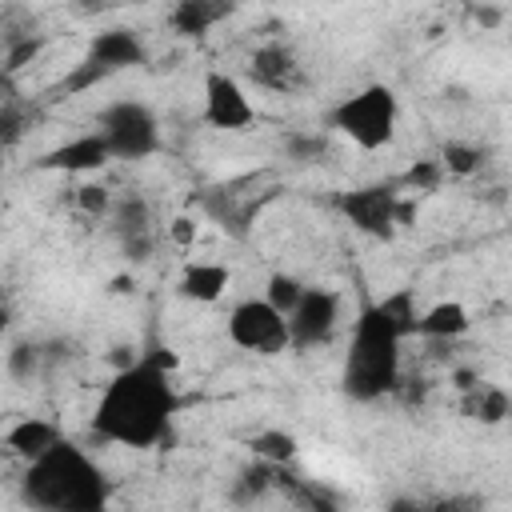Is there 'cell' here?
<instances>
[{"mask_svg": "<svg viewBox=\"0 0 512 512\" xmlns=\"http://www.w3.org/2000/svg\"><path fill=\"white\" fill-rule=\"evenodd\" d=\"M460 408H464L472 420H480V424H504L508 412H512V400H508V392H504L500 384H484V380H480L472 392H464Z\"/></svg>", "mask_w": 512, "mask_h": 512, "instance_id": "obj_18", "label": "cell"}, {"mask_svg": "<svg viewBox=\"0 0 512 512\" xmlns=\"http://www.w3.org/2000/svg\"><path fill=\"white\" fill-rule=\"evenodd\" d=\"M248 80L264 92H296L304 84V64L288 44L268 40L248 56Z\"/></svg>", "mask_w": 512, "mask_h": 512, "instance_id": "obj_12", "label": "cell"}, {"mask_svg": "<svg viewBox=\"0 0 512 512\" xmlns=\"http://www.w3.org/2000/svg\"><path fill=\"white\" fill-rule=\"evenodd\" d=\"M304 296V280H296L292 272H272L268 276V288H264V300L280 312V316H288L292 308H296V300Z\"/></svg>", "mask_w": 512, "mask_h": 512, "instance_id": "obj_22", "label": "cell"}, {"mask_svg": "<svg viewBox=\"0 0 512 512\" xmlns=\"http://www.w3.org/2000/svg\"><path fill=\"white\" fill-rule=\"evenodd\" d=\"M472 16H476V20L484 24V28H496V24L504 20V8H488V4H484V8H476Z\"/></svg>", "mask_w": 512, "mask_h": 512, "instance_id": "obj_33", "label": "cell"}, {"mask_svg": "<svg viewBox=\"0 0 512 512\" xmlns=\"http://www.w3.org/2000/svg\"><path fill=\"white\" fill-rule=\"evenodd\" d=\"M76 208L84 216H108L112 212V192L104 184H80L76 188Z\"/></svg>", "mask_w": 512, "mask_h": 512, "instance_id": "obj_26", "label": "cell"}, {"mask_svg": "<svg viewBox=\"0 0 512 512\" xmlns=\"http://www.w3.org/2000/svg\"><path fill=\"white\" fill-rule=\"evenodd\" d=\"M40 48H44V40L40 36H24V40H16L12 48H8V56H4V72H20L28 60H36L40 56Z\"/></svg>", "mask_w": 512, "mask_h": 512, "instance_id": "obj_27", "label": "cell"}, {"mask_svg": "<svg viewBox=\"0 0 512 512\" xmlns=\"http://www.w3.org/2000/svg\"><path fill=\"white\" fill-rule=\"evenodd\" d=\"M56 440H60V428H56L52 420H40V416H24V420H16V424L4 432L8 452L20 456V460H28V464L40 460Z\"/></svg>", "mask_w": 512, "mask_h": 512, "instance_id": "obj_15", "label": "cell"}, {"mask_svg": "<svg viewBox=\"0 0 512 512\" xmlns=\"http://www.w3.org/2000/svg\"><path fill=\"white\" fill-rule=\"evenodd\" d=\"M148 60V48L144 40L132 32V28H104L88 40L84 56L72 64V72L60 80V92L76 96V92H88L96 84H104L108 76L116 72H128V68H140Z\"/></svg>", "mask_w": 512, "mask_h": 512, "instance_id": "obj_5", "label": "cell"}, {"mask_svg": "<svg viewBox=\"0 0 512 512\" xmlns=\"http://www.w3.org/2000/svg\"><path fill=\"white\" fill-rule=\"evenodd\" d=\"M440 180H444V168H440V160H416L408 172H404V188H412V192H436L440 188Z\"/></svg>", "mask_w": 512, "mask_h": 512, "instance_id": "obj_25", "label": "cell"}, {"mask_svg": "<svg viewBox=\"0 0 512 512\" xmlns=\"http://www.w3.org/2000/svg\"><path fill=\"white\" fill-rule=\"evenodd\" d=\"M204 120L212 128H224V132L252 128L256 108H252V100H248V92H244V84L236 76H228L220 68H212L204 76Z\"/></svg>", "mask_w": 512, "mask_h": 512, "instance_id": "obj_10", "label": "cell"}, {"mask_svg": "<svg viewBox=\"0 0 512 512\" xmlns=\"http://www.w3.org/2000/svg\"><path fill=\"white\" fill-rule=\"evenodd\" d=\"M380 304V312L396 324V332L408 340V336H416V320H420V308H416V292L412 288H396V292H388L384 300H376Z\"/></svg>", "mask_w": 512, "mask_h": 512, "instance_id": "obj_20", "label": "cell"}, {"mask_svg": "<svg viewBox=\"0 0 512 512\" xmlns=\"http://www.w3.org/2000/svg\"><path fill=\"white\" fill-rule=\"evenodd\" d=\"M452 380H456V388H460V396H464V392H472V388L480 384V376H476L472 368H456V372H452Z\"/></svg>", "mask_w": 512, "mask_h": 512, "instance_id": "obj_32", "label": "cell"}, {"mask_svg": "<svg viewBox=\"0 0 512 512\" xmlns=\"http://www.w3.org/2000/svg\"><path fill=\"white\" fill-rule=\"evenodd\" d=\"M20 128H24V116L8 104V108H0V136H4V144H12V140H20Z\"/></svg>", "mask_w": 512, "mask_h": 512, "instance_id": "obj_30", "label": "cell"}, {"mask_svg": "<svg viewBox=\"0 0 512 512\" xmlns=\"http://www.w3.org/2000/svg\"><path fill=\"white\" fill-rule=\"evenodd\" d=\"M228 12H232V8L220 4V0H176L172 12H168V24H172V32H180V36H204V32H208L212 24H220Z\"/></svg>", "mask_w": 512, "mask_h": 512, "instance_id": "obj_17", "label": "cell"}, {"mask_svg": "<svg viewBox=\"0 0 512 512\" xmlns=\"http://www.w3.org/2000/svg\"><path fill=\"white\" fill-rule=\"evenodd\" d=\"M96 132L108 144L112 160H144L160 148V124L156 112L140 100H116L108 108H100L96 116Z\"/></svg>", "mask_w": 512, "mask_h": 512, "instance_id": "obj_6", "label": "cell"}, {"mask_svg": "<svg viewBox=\"0 0 512 512\" xmlns=\"http://www.w3.org/2000/svg\"><path fill=\"white\" fill-rule=\"evenodd\" d=\"M400 184H364V188H348L336 192V208L344 212V220L376 240H392L396 236V208H400Z\"/></svg>", "mask_w": 512, "mask_h": 512, "instance_id": "obj_8", "label": "cell"}, {"mask_svg": "<svg viewBox=\"0 0 512 512\" xmlns=\"http://www.w3.org/2000/svg\"><path fill=\"white\" fill-rule=\"evenodd\" d=\"M108 144L100 140V132H80L64 144H56L52 152H44L36 164L48 172H100L108 164Z\"/></svg>", "mask_w": 512, "mask_h": 512, "instance_id": "obj_13", "label": "cell"}, {"mask_svg": "<svg viewBox=\"0 0 512 512\" xmlns=\"http://www.w3.org/2000/svg\"><path fill=\"white\" fill-rule=\"evenodd\" d=\"M112 232L120 240V252L132 260V264H144L156 248V232H152V212H148V200L128 192L120 200H112Z\"/></svg>", "mask_w": 512, "mask_h": 512, "instance_id": "obj_11", "label": "cell"}, {"mask_svg": "<svg viewBox=\"0 0 512 512\" xmlns=\"http://www.w3.org/2000/svg\"><path fill=\"white\" fill-rule=\"evenodd\" d=\"M280 472H284V464H268V460L248 464V468L236 476L232 500H236V504H252V500H260V496L276 492V488H280Z\"/></svg>", "mask_w": 512, "mask_h": 512, "instance_id": "obj_19", "label": "cell"}, {"mask_svg": "<svg viewBox=\"0 0 512 512\" xmlns=\"http://www.w3.org/2000/svg\"><path fill=\"white\" fill-rule=\"evenodd\" d=\"M196 220L188 216V212H180V216H172V224H168V240L176 244V248H192V240H196Z\"/></svg>", "mask_w": 512, "mask_h": 512, "instance_id": "obj_28", "label": "cell"}, {"mask_svg": "<svg viewBox=\"0 0 512 512\" xmlns=\"http://www.w3.org/2000/svg\"><path fill=\"white\" fill-rule=\"evenodd\" d=\"M248 448L256 452V460H268V464H288L296 456V436L284 432V428H264L256 436H248Z\"/></svg>", "mask_w": 512, "mask_h": 512, "instance_id": "obj_21", "label": "cell"}, {"mask_svg": "<svg viewBox=\"0 0 512 512\" xmlns=\"http://www.w3.org/2000/svg\"><path fill=\"white\" fill-rule=\"evenodd\" d=\"M480 164H484V148H476V144L448 140V144H444V152H440V168H444V172H452V176H472Z\"/></svg>", "mask_w": 512, "mask_h": 512, "instance_id": "obj_23", "label": "cell"}, {"mask_svg": "<svg viewBox=\"0 0 512 512\" xmlns=\"http://www.w3.org/2000/svg\"><path fill=\"white\" fill-rule=\"evenodd\" d=\"M428 512H480L476 496H440L428 504Z\"/></svg>", "mask_w": 512, "mask_h": 512, "instance_id": "obj_29", "label": "cell"}, {"mask_svg": "<svg viewBox=\"0 0 512 512\" xmlns=\"http://www.w3.org/2000/svg\"><path fill=\"white\" fill-rule=\"evenodd\" d=\"M20 500L32 512H108V472L72 440H56L20 476Z\"/></svg>", "mask_w": 512, "mask_h": 512, "instance_id": "obj_2", "label": "cell"}, {"mask_svg": "<svg viewBox=\"0 0 512 512\" xmlns=\"http://www.w3.org/2000/svg\"><path fill=\"white\" fill-rule=\"evenodd\" d=\"M180 392L172 388V372L152 356H136L128 368H116L104 384L92 432L108 444L124 448H156L172 440V420L180 412Z\"/></svg>", "mask_w": 512, "mask_h": 512, "instance_id": "obj_1", "label": "cell"}, {"mask_svg": "<svg viewBox=\"0 0 512 512\" xmlns=\"http://www.w3.org/2000/svg\"><path fill=\"white\" fill-rule=\"evenodd\" d=\"M4 152H8V144H4V136H0V172H4Z\"/></svg>", "mask_w": 512, "mask_h": 512, "instance_id": "obj_35", "label": "cell"}, {"mask_svg": "<svg viewBox=\"0 0 512 512\" xmlns=\"http://www.w3.org/2000/svg\"><path fill=\"white\" fill-rule=\"evenodd\" d=\"M8 324H12V312H8V304H0V332H8Z\"/></svg>", "mask_w": 512, "mask_h": 512, "instance_id": "obj_34", "label": "cell"}, {"mask_svg": "<svg viewBox=\"0 0 512 512\" xmlns=\"http://www.w3.org/2000/svg\"><path fill=\"white\" fill-rule=\"evenodd\" d=\"M384 512H428V504H420V500H412V496H396V500H388Z\"/></svg>", "mask_w": 512, "mask_h": 512, "instance_id": "obj_31", "label": "cell"}, {"mask_svg": "<svg viewBox=\"0 0 512 512\" xmlns=\"http://www.w3.org/2000/svg\"><path fill=\"white\" fill-rule=\"evenodd\" d=\"M228 340L256 356H280L288 352V320L264 296H248L228 312Z\"/></svg>", "mask_w": 512, "mask_h": 512, "instance_id": "obj_7", "label": "cell"}, {"mask_svg": "<svg viewBox=\"0 0 512 512\" xmlns=\"http://www.w3.org/2000/svg\"><path fill=\"white\" fill-rule=\"evenodd\" d=\"M400 344L404 336L396 332V324L380 312V304H364L356 324H352V344L344 356V396L356 404H372L380 396L400 392Z\"/></svg>", "mask_w": 512, "mask_h": 512, "instance_id": "obj_3", "label": "cell"}, {"mask_svg": "<svg viewBox=\"0 0 512 512\" xmlns=\"http://www.w3.org/2000/svg\"><path fill=\"white\" fill-rule=\"evenodd\" d=\"M468 328H472V316L460 300H440V304L424 308L416 320V336H428V340H456Z\"/></svg>", "mask_w": 512, "mask_h": 512, "instance_id": "obj_16", "label": "cell"}, {"mask_svg": "<svg viewBox=\"0 0 512 512\" xmlns=\"http://www.w3.org/2000/svg\"><path fill=\"white\" fill-rule=\"evenodd\" d=\"M232 284V272L228 264H216V260H196V264H184L180 280H176V292L192 304H216Z\"/></svg>", "mask_w": 512, "mask_h": 512, "instance_id": "obj_14", "label": "cell"}, {"mask_svg": "<svg viewBox=\"0 0 512 512\" xmlns=\"http://www.w3.org/2000/svg\"><path fill=\"white\" fill-rule=\"evenodd\" d=\"M40 364H44V348L40 344H32V340L12 344V352H8V376L12 380H32L40 372Z\"/></svg>", "mask_w": 512, "mask_h": 512, "instance_id": "obj_24", "label": "cell"}, {"mask_svg": "<svg viewBox=\"0 0 512 512\" xmlns=\"http://www.w3.org/2000/svg\"><path fill=\"white\" fill-rule=\"evenodd\" d=\"M340 296L332 288H312L304 284V296L296 300V308L284 316L288 320V348L296 352H308V348H320L336 336V324H340Z\"/></svg>", "mask_w": 512, "mask_h": 512, "instance_id": "obj_9", "label": "cell"}, {"mask_svg": "<svg viewBox=\"0 0 512 512\" xmlns=\"http://www.w3.org/2000/svg\"><path fill=\"white\" fill-rule=\"evenodd\" d=\"M396 120H400V100L388 84H364L360 92L344 96L328 116V124L364 152L388 148L396 136Z\"/></svg>", "mask_w": 512, "mask_h": 512, "instance_id": "obj_4", "label": "cell"}]
</instances>
